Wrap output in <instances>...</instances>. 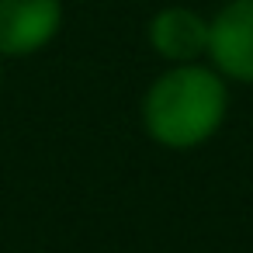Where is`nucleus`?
<instances>
[{"label":"nucleus","instance_id":"nucleus-1","mask_svg":"<svg viewBox=\"0 0 253 253\" xmlns=\"http://www.w3.org/2000/svg\"><path fill=\"white\" fill-rule=\"evenodd\" d=\"M229 111V90L215 66L184 63L160 73L142 97V125L163 149H198L208 142Z\"/></svg>","mask_w":253,"mask_h":253},{"label":"nucleus","instance_id":"nucleus-2","mask_svg":"<svg viewBox=\"0 0 253 253\" xmlns=\"http://www.w3.org/2000/svg\"><path fill=\"white\" fill-rule=\"evenodd\" d=\"M208 56L225 80L253 84V0H229L208 21Z\"/></svg>","mask_w":253,"mask_h":253},{"label":"nucleus","instance_id":"nucleus-3","mask_svg":"<svg viewBox=\"0 0 253 253\" xmlns=\"http://www.w3.org/2000/svg\"><path fill=\"white\" fill-rule=\"evenodd\" d=\"M63 28V0H0V56H32Z\"/></svg>","mask_w":253,"mask_h":253},{"label":"nucleus","instance_id":"nucleus-4","mask_svg":"<svg viewBox=\"0 0 253 253\" xmlns=\"http://www.w3.org/2000/svg\"><path fill=\"white\" fill-rule=\"evenodd\" d=\"M149 45L170 63H198L201 52H208V21L191 7H163L149 21Z\"/></svg>","mask_w":253,"mask_h":253},{"label":"nucleus","instance_id":"nucleus-5","mask_svg":"<svg viewBox=\"0 0 253 253\" xmlns=\"http://www.w3.org/2000/svg\"><path fill=\"white\" fill-rule=\"evenodd\" d=\"M0 87H4V56H0Z\"/></svg>","mask_w":253,"mask_h":253}]
</instances>
